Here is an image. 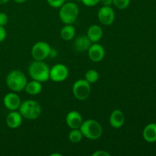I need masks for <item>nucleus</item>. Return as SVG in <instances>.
<instances>
[{
	"mask_svg": "<svg viewBox=\"0 0 156 156\" xmlns=\"http://www.w3.org/2000/svg\"><path fill=\"white\" fill-rule=\"evenodd\" d=\"M80 130L84 137L90 140H97L103 134V128L101 123L94 119L83 120L80 126Z\"/></svg>",
	"mask_w": 156,
	"mask_h": 156,
	"instance_id": "f257e3e1",
	"label": "nucleus"
},
{
	"mask_svg": "<svg viewBox=\"0 0 156 156\" xmlns=\"http://www.w3.org/2000/svg\"><path fill=\"white\" fill-rule=\"evenodd\" d=\"M50 67L44 61L34 60L28 67V73L33 80L45 82L50 79Z\"/></svg>",
	"mask_w": 156,
	"mask_h": 156,
	"instance_id": "f03ea898",
	"label": "nucleus"
},
{
	"mask_svg": "<svg viewBox=\"0 0 156 156\" xmlns=\"http://www.w3.org/2000/svg\"><path fill=\"white\" fill-rule=\"evenodd\" d=\"M6 85L11 91L20 92L24 90L27 83V79L25 74L20 70H12L6 76Z\"/></svg>",
	"mask_w": 156,
	"mask_h": 156,
	"instance_id": "7ed1b4c3",
	"label": "nucleus"
},
{
	"mask_svg": "<svg viewBox=\"0 0 156 156\" xmlns=\"http://www.w3.org/2000/svg\"><path fill=\"white\" fill-rule=\"evenodd\" d=\"M18 111L23 118L29 120L37 119L41 116L42 108L41 105L34 100H26L21 102Z\"/></svg>",
	"mask_w": 156,
	"mask_h": 156,
	"instance_id": "20e7f679",
	"label": "nucleus"
},
{
	"mask_svg": "<svg viewBox=\"0 0 156 156\" xmlns=\"http://www.w3.org/2000/svg\"><path fill=\"white\" fill-rule=\"evenodd\" d=\"M79 15V6L74 2H65L59 11V17L63 24H73Z\"/></svg>",
	"mask_w": 156,
	"mask_h": 156,
	"instance_id": "39448f33",
	"label": "nucleus"
},
{
	"mask_svg": "<svg viewBox=\"0 0 156 156\" xmlns=\"http://www.w3.org/2000/svg\"><path fill=\"white\" fill-rule=\"evenodd\" d=\"M91 84L85 79H78L73 85V93L74 97L79 101H85L91 94Z\"/></svg>",
	"mask_w": 156,
	"mask_h": 156,
	"instance_id": "423d86ee",
	"label": "nucleus"
},
{
	"mask_svg": "<svg viewBox=\"0 0 156 156\" xmlns=\"http://www.w3.org/2000/svg\"><path fill=\"white\" fill-rule=\"evenodd\" d=\"M52 48L45 41H37L31 48V56L34 60L44 61L51 55Z\"/></svg>",
	"mask_w": 156,
	"mask_h": 156,
	"instance_id": "0eeeda50",
	"label": "nucleus"
},
{
	"mask_svg": "<svg viewBox=\"0 0 156 156\" xmlns=\"http://www.w3.org/2000/svg\"><path fill=\"white\" fill-rule=\"evenodd\" d=\"M69 72L68 67L62 63L55 64L50 69V79L54 82H61L68 78Z\"/></svg>",
	"mask_w": 156,
	"mask_h": 156,
	"instance_id": "6e6552de",
	"label": "nucleus"
},
{
	"mask_svg": "<svg viewBox=\"0 0 156 156\" xmlns=\"http://www.w3.org/2000/svg\"><path fill=\"white\" fill-rule=\"evenodd\" d=\"M98 18L103 25L109 26L114 22L115 12L111 6L102 5L98 12Z\"/></svg>",
	"mask_w": 156,
	"mask_h": 156,
	"instance_id": "1a4fd4ad",
	"label": "nucleus"
},
{
	"mask_svg": "<svg viewBox=\"0 0 156 156\" xmlns=\"http://www.w3.org/2000/svg\"><path fill=\"white\" fill-rule=\"evenodd\" d=\"M88 58L92 62H98L104 59L105 56V50L101 44L98 43H92L87 51Z\"/></svg>",
	"mask_w": 156,
	"mask_h": 156,
	"instance_id": "9d476101",
	"label": "nucleus"
},
{
	"mask_svg": "<svg viewBox=\"0 0 156 156\" xmlns=\"http://www.w3.org/2000/svg\"><path fill=\"white\" fill-rule=\"evenodd\" d=\"M4 106L9 111H18L21 104V98L16 92H9L4 96L3 98Z\"/></svg>",
	"mask_w": 156,
	"mask_h": 156,
	"instance_id": "9b49d317",
	"label": "nucleus"
},
{
	"mask_svg": "<svg viewBox=\"0 0 156 156\" xmlns=\"http://www.w3.org/2000/svg\"><path fill=\"white\" fill-rule=\"evenodd\" d=\"M83 120L82 114L77 111H69L66 116V123L70 129H79Z\"/></svg>",
	"mask_w": 156,
	"mask_h": 156,
	"instance_id": "f8f14e48",
	"label": "nucleus"
},
{
	"mask_svg": "<svg viewBox=\"0 0 156 156\" xmlns=\"http://www.w3.org/2000/svg\"><path fill=\"white\" fill-rule=\"evenodd\" d=\"M23 117L18 111H12L6 116V125L11 129H17L22 124Z\"/></svg>",
	"mask_w": 156,
	"mask_h": 156,
	"instance_id": "ddd939ff",
	"label": "nucleus"
},
{
	"mask_svg": "<svg viewBox=\"0 0 156 156\" xmlns=\"http://www.w3.org/2000/svg\"><path fill=\"white\" fill-rule=\"evenodd\" d=\"M110 125L114 129H120L125 123V115L120 109H115L111 112L109 118Z\"/></svg>",
	"mask_w": 156,
	"mask_h": 156,
	"instance_id": "4468645a",
	"label": "nucleus"
},
{
	"mask_svg": "<svg viewBox=\"0 0 156 156\" xmlns=\"http://www.w3.org/2000/svg\"><path fill=\"white\" fill-rule=\"evenodd\" d=\"M91 44L92 42L90 41L87 35H80L75 39L73 47L77 53H83L88 51Z\"/></svg>",
	"mask_w": 156,
	"mask_h": 156,
	"instance_id": "2eb2a0df",
	"label": "nucleus"
},
{
	"mask_svg": "<svg viewBox=\"0 0 156 156\" xmlns=\"http://www.w3.org/2000/svg\"><path fill=\"white\" fill-rule=\"evenodd\" d=\"M87 37L92 43H98L103 37V30L98 24H92L87 30Z\"/></svg>",
	"mask_w": 156,
	"mask_h": 156,
	"instance_id": "dca6fc26",
	"label": "nucleus"
},
{
	"mask_svg": "<svg viewBox=\"0 0 156 156\" xmlns=\"http://www.w3.org/2000/svg\"><path fill=\"white\" fill-rule=\"evenodd\" d=\"M143 137L147 143L156 142V123H151L146 125L143 130Z\"/></svg>",
	"mask_w": 156,
	"mask_h": 156,
	"instance_id": "f3484780",
	"label": "nucleus"
},
{
	"mask_svg": "<svg viewBox=\"0 0 156 156\" xmlns=\"http://www.w3.org/2000/svg\"><path fill=\"white\" fill-rule=\"evenodd\" d=\"M42 88L43 85L41 82L32 79L30 82H27V85L24 88V91L30 95H37L41 92Z\"/></svg>",
	"mask_w": 156,
	"mask_h": 156,
	"instance_id": "a211bd4d",
	"label": "nucleus"
},
{
	"mask_svg": "<svg viewBox=\"0 0 156 156\" xmlns=\"http://www.w3.org/2000/svg\"><path fill=\"white\" fill-rule=\"evenodd\" d=\"M76 28L73 24H65L60 30V37L63 41H69L76 36Z\"/></svg>",
	"mask_w": 156,
	"mask_h": 156,
	"instance_id": "6ab92c4d",
	"label": "nucleus"
},
{
	"mask_svg": "<svg viewBox=\"0 0 156 156\" xmlns=\"http://www.w3.org/2000/svg\"><path fill=\"white\" fill-rule=\"evenodd\" d=\"M82 132L80 129H71V131L69 132L68 135L69 140L73 143H78L82 141L83 138Z\"/></svg>",
	"mask_w": 156,
	"mask_h": 156,
	"instance_id": "aec40b11",
	"label": "nucleus"
},
{
	"mask_svg": "<svg viewBox=\"0 0 156 156\" xmlns=\"http://www.w3.org/2000/svg\"><path fill=\"white\" fill-rule=\"evenodd\" d=\"M99 79V73L95 69H88L85 74V79L90 84H94Z\"/></svg>",
	"mask_w": 156,
	"mask_h": 156,
	"instance_id": "412c9836",
	"label": "nucleus"
},
{
	"mask_svg": "<svg viewBox=\"0 0 156 156\" xmlns=\"http://www.w3.org/2000/svg\"><path fill=\"white\" fill-rule=\"evenodd\" d=\"M131 0H113V5L120 10L126 9L129 7Z\"/></svg>",
	"mask_w": 156,
	"mask_h": 156,
	"instance_id": "4be33fe9",
	"label": "nucleus"
},
{
	"mask_svg": "<svg viewBox=\"0 0 156 156\" xmlns=\"http://www.w3.org/2000/svg\"><path fill=\"white\" fill-rule=\"evenodd\" d=\"M47 2L52 8L59 9L66 2V0H47Z\"/></svg>",
	"mask_w": 156,
	"mask_h": 156,
	"instance_id": "5701e85b",
	"label": "nucleus"
},
{
	"mask_svg": "<svg viewBox=\"0 0 156 156\" xmlns=\"http://www.w3.org/2000/svg\"><path fill=\"white\" fill-rule=\"evenodd\" d=\"M9 21V17L4 12H0V26H5Z\"/></svg>",
	"mask_w": 156,
	"mask_h": 156,
	"instance_id": "b1692460",
	"label": "nucleus"
},
{
	"mask_svg": "<svg viewBox=\"0 0 156 156\" xmlns=\"http://www.w3.org/2000/svg\"><path fill=\"white\" fill-rule=\"evenodd\" d=\"M82 2L88 7H93L100 3V0H81Z\"/></svg>",
	"mask_w": 156,
	"mask_h": 156,
	"instance_id": "393cba45",
	"label": "nucleus"
},
{
	"mask_svg": "<svg viewBox=\"0 0 156 156\" xmlns=\"http://www.w3.org/2000/svg\"><path fill=\"white\" fill-rule=\"evenodd\" d=\"M92 156H111V153L105 150H97L93 152Z\"/></svg>",
	"mask_w": 156,
	"mask_h": 156,
	"instance_id": "a878e982",
	"label": "nucleus"
},
{
	"mask_svg": "<svg viewBox=\"0 0 156 156\" xmlns=\"http://www.w3.org/2000/svg\"><path fill=\"white\" fill-rule=\"evenodd\" d=\"M7 35V32H6L5 28L3 26H0V43L5 41Z\"/></svg>",
	"mask_w": 156,
	"mask_h": 156,
	"instance_id": "bb28decb",
	"label": "nucleus"
},
{
	"mask_svg": "<svg viewBox=\"0 0 156 156\" xmlns=\"http://www.w3.org/2000/svg\"><path fill=\"white\" fill-rule=\"evenodd\" d=\"M100 3H101L102 5L111 6L113 5V0H100Z\"/></svg>",
	"mask_w": 156,
	"mask_h": 156,
	"instance_id": "cd10ccee",
	"label": "nucleus"
},
{
	"mask_svg": "<svg viewBox=\"0 0 156 156\" xmlns=\"http://www.w3.org/2000/svg\"><path fill=\"white\" fill-rule=\"evenodd\" d=\"M13 1L15 2L18 3V4H22V3L25 2L27 1V0H13Z\"/></svg>",
	"mask_w": 156,
	"mask_h": 156,
	"instance_id": "c85d7f7f",
	"label": "nucleus"
},
{
	"mask_svg": "<svg viewBox=\"0 0 156 156\" xmlns=\"http://www.w3.org/2000/svg\"><path fill=\"white\" fill-rule=\"evenodd\" d=\"M10 0H0V5H3V4H5V3L9 2Z\"/></svg>",
	"mask_w": 156,
	"mask_h": 156,
	"instance_id": "c756f323",
	"label": "nucleus"
},
{
	"mask_svg": "<svg viewBox=\"0 0 156 156\" xmlns=\"http://www.w3.org/2000/svg\"><path fill=\"white\" fill-rule=\"evenodd\" d=\"M50 156H62V154L60 153H53L50 155Z\"/></svg>",
	"mask_w": 156,
	"mask_h": 156,
	"instance_id": "7c9ffc66",
	"label": "nucleus"
}]
</instances>
